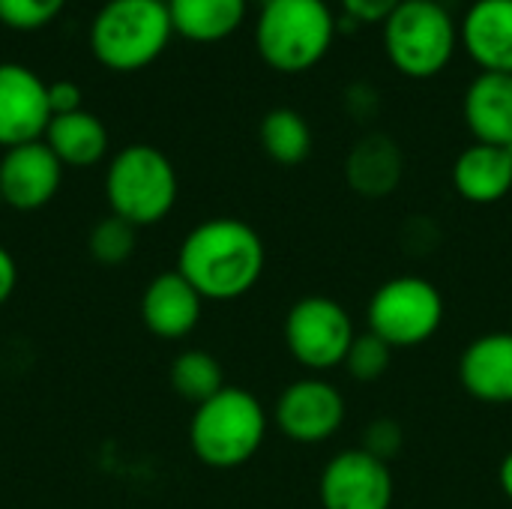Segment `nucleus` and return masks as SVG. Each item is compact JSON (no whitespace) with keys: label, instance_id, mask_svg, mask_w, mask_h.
I'll list each match as a JSON object with an SVG mask.
<instances>
[{"label":"nucleus","instance_id":"nucleus-31","mask_svg":"<svg viewBox=\"0 0 512 509\" xmlns=\"http://www.w3.org/2000/svg\"><path fill=\"white\" fill-rule=\"evenodd\" d=\"M498 483H501V492L512 501V450L501 459V468H498Z\"/></svg>","mask_w":512,"mask_h":509},{"label":"nucleus","instance_id":"nucleus-10","mask_svg":"<svg viewBox=\"0 0 512 509\" xmlns=\"http://www.w3.org/2000/svg\"><path fill=\"white\" fill-rule=\"evenodd\" d=\"M324 509H390L396 498L393 471L363 447L336 453L318 480Z\"/></svg>","mask_w":512,"mask_h":509},{"label":"nucleus","instance_id":"nucleus-27","mask_svg":"<svg viewBox=\"0 0 512 509\" xmlns=\"http://www.w3.org/2000/svg\"><path fill=\"white\" fill-rule=\"evenodd\" d=\"M345 9V18L357 24H384L402 0H339Z\"/></svg>","mask_w":512,"mask_h":509},{"label":"nucleus","instance_id":"nucleus-7","mask_svg":"<svg viewBox=\"0 0 512 509\" xmlns=\"http://www.w3.org/2000/svg\"><path fill=\"white\" fill-rule=\"evenodd\" d=\"M444 294L426 276H393L372 294L366 306L369 333L393 351L426 345L444 324Z\"/></svg>","mask_w":512,"mask_h":509},{"label":"nucleus","instance_id":"nucleus-15","mask_svg":"<svg viewBox=\"0 0 512 509\" xmlns=\"http://www.w3.org/2000/svg\"><path fill=\"white\" fill-rule=\"evenodd\" d=\"M459 42L480 72L512 75V0H474L459 24Z\"/></svg>","mask_w":512,"mask_h":509},{"label":"nucleus","instance_id":"nucleus-9","mask_svg":"<svg viewBox=\"0 0 512 509\" xmlns=\"http://www.w3.org/2000/svg\"><path fill=\"white\" fill-rule=\"evenodd\" d=\"M345 414L348 405L342 390L324 375H306L291 381L279 393L273 408L276 429L291 444H303V447L333 441L345 426Z\"/></svg>","mask_w":512,"mask_h":509},{"label":"nucleus","instance_id":"nucleus-24","mask_svg":"<svg viewBox=\"0 0 512 509\" xmlns=\"http://www.w3.org/2000/svg\"><path fill=\"white\" fill-rule=\"evenodd\" d=\"M393 354L396 351L384 339H378L375 333L366 330V333H357V339H354V345H351V351L345 357V369H348V375L354 381L372 384V381L387 375V369L393 363Z\"/></svg>","mask_w":512,"mask_h":509},{"label":"nucleus","instance_id":"nucleus-4","mask_svg":"<svg viewBox=\"0 0 512 509\" xmlns=\"http://www.w3.org/2000/svg\"><path fill=\"white\" fill-rule=\"evenodd\" d=\"M171 36L165 0H108L90 24V51L111 72H138L168 48Z\"/></svg>","mask_w":512,"mask_h":509},{"label":"nucleus","instance_id":"nucleus-2","mask_svg":"<svg viewBox=\"0 0 512 509\" xmlns=\"http://www.w3.org/2000/svg\"><path fill=\"white\" fill-rule=\"evenodd\" d=\"M267 408L243 387H222L213 399L195 405L189 420V447L195 459L216 471H231L255 459L267 438Z\"/></svg>","mask_w":512,"mask_h":509},{"label":"nucleus","instance_id":"nucleus-21","mask_svg":"<svg viewBox=\"0 0 512 509\" xmlns=\"http://www.w3.org/2000/svg\"><path fill=\"white\" fill-rule=\"evenodd\" d=\"M264 153L276 165H300L312 153V129L294 108H273L264 114L258 129Z\"/></svg>","mask_w":512,"mask_h":509},{"label":"nucleus","instance_id":"nucleus-16","mask_svg":"<svg viewBox=\"0 0 512 509\" xmlns=\"http://www.w3.org/2000/svg\"><path fill=\"white\" fill-rule=\"evenodd\" d=\"M453 189L468 204H498L512 192V150L474 141L465 147L450 171Z\"/></svg>","mask_w":512,"mask_h":509},{"label":"nucleus","instance_id":"nucleus-22","mask_svg":"<svg viewBox=\"0 0 512 509\" xmlns=\"http://www.w3.org/2000/svg\"><path fill=\"white\" fill-rule=\"evenodd\" d=\"M171 387L180 399L201 405L225 387V372L210 351L189 348L171 363Z\"/></svg>","mask_w":512,"mask_h":509},{"label":"nucleus","instance_id":"nucleus-23","mask_svg":"<svg viewBox=\"0 0 512 509\" xmlns=\"http://www.w3.org/2000/svg\"><path fill=\"white\" fill-rule=\"evenodd\" d=\"M135 234H138L135 225H129L126 219H120V216L111 213V216H105L102 222H96L90 228L87 249H90V255L99 264L117 267V264H123L135 252Z\"/></svg>","mask_w":512,"mask_h":509},{"label":"nucleus","instance_id":"nucleus-6","mask_svg":"<svg viewBox=\"0 0 512 509\" xmlns=\"http://www.w3.org/2000/svg\"><path fill=\"white\" fill-rule=\"evenodd\" d=\"M177 171L171 159L150 144L123 147L105 171V201L114 216L135 228L162 222L177 204Z\"/></svg>","mask_w":512,"mask_h":509},{"label":"nucleus","instance_id":"nucleus-30","mask_svg":"<svg viewBox=\"0 0 512 509\" xmlns=\"http://www.w3.org/2000/svg\"><path fill=\"white\" fill-rule=\"evenodd\" d=\"M18 285V267H15V258L9 255V249L0 246V306L12 297Z\"/></svg>","mask_w":512,"mask_h":509},{"label":"nucleus","instance_id":"nucleus-18","mask_svg":"<svg viewBox=\"0 0 512 509\" xmlns=\"http://www.w3.org/2000/svg\"><path fill=\"white\" fill-rule=\"evenodd\" d=\"M402 174H405L402 147L384 132L363 135L345 159V180L360 198L393 195L402 183Z\"/></svg>","mask_w":512,"mask_h":509},{"label":"nucleus","instance_id":"nucleus-3","mask_svg":"<svg viewBox=\"0 0 512 509\" xmlns=\"http://www.w3.org/2000/svg\"><path fill=\"white\" fill-rule=\"evenodd\" d=\"M336 30L327 0H270L255 24V48L270 69L300 75L330 54Z\"/></svg>","mask_w":512,"mask_h":509},{"label":"nucleus","instance_id":"nucleus-26","mask_svg":"<svg viewBox=\"0 0 512 509\" xmlns=\"http://www.w3.org/2000/svg\"><path fill=\"white\" fill-rule=\"evenodd\" d=\"M402 441H405V435H402V426L399 423H393V420H375V423L366 426L360 447L390 465L399 456Z\"/></svg>","mask_w":512,"mask_h":509},{"label":"nucleus","instance_id":"nucleus-5","mask_svg":"<svg viewBox=\"0 0 512 509\" xmlns=\"http://www.w3.org/2000/svg\"><path fill=\"white\" fill-rule=\"evenodd\" d=\"M381 45L396 72L426 81L450 66L459 45V27L441 0H402L381 24Z\"/></svg>","mask_w":512,"mask_h":509},{"label":"nucleus","instance_id":"nucleus-32","mask_svg":"<svg viewBox=\"0 0 512 509\" xmlns=\"http://www.w3.org/2000/svg\"><path fill=\"white\" fill-rule=\"evenodd\" d=\"M258 3H261V6H264V3H270V0H258Z\"/></svg>","mask_w":512,"mask_h":509},{"label":"nucleus","instance_id":"nucleus-1","mask_svg":"<svg viewBox=\"0 0 512 509\" xmlns=\"http://www.w3.org/2000/svg\"><path fill=\"white\" fill-rule=\"evenodd\" d=\"M267 249L261 234L234 216H216L195 225L177 252V273L213 303L246 297L264 273Z\"/></svg>","mask_w":512,"mask_h":509},{"label":"nucleus","instance_id":"nucleus-17","mask_svg":"<svg viewBox=\"0 0 512 509\" xmlns=\"http://www.w3.org/2000/svg\"><path fill=\"white\" fill-rule=\"evenodd\" d=\"M462 114L474 141L512 150V75L480 72L462 96Z\"/></svg>","mask_w":512,"mask_h":509},{"label":"nucleus","instance_id":"nucleus-8","mask_svg":"<svg viewBox=\"0 0 512 509\" xmlns=\"http://www.w3.org/2000/svg\"><path fill=\"white\" fill-rule=\"evenodd\" d=\"M282 336L288 354L309 375H327L345 366V357L357 339V327L351 312L339 300L309 294L288 309Z\"/></svg>","mask_w":512,"mask_h":509},{"label":"nucleus","instance_id":"nucleus-25","mask_svg":"<svg viewBox=\"0 0 512 509\" xmlns=\"http://www.w3.org/2000/svg\"><path fill=\"white\" fill-rule=\"evenodd\" d=\"M66 0H0V21L12 30H39L60 15Z\"/></svg>","mask_w":512,"mask_h":509},{"label":"nucleus","instance_id":"nucleus-29","mask_svg":"<svg viewBox=\"0 0 512 509\" xmlns=\"http://www.w3.org/2000/svg\"><path fill=\"white\" fill-rule=\"evenodd\" d=\"M345 105L357 114V117H372L375 108H378V93L372 84H351L348 96H345Z\"/></svg>","mask_w":512,"mask_h":509},{"label":"nucleus","instance_id":"nucleus-19","mask_svg":"<svg viewBox=\"0 0 512 509\" xmlns=\"http://www.w3.org/2000/svg\"><path fill=\"white\" fill-rule=\"evenodd\" d=\"M51 153L60 159V165L66 168H90L96 165L105 153H108V129L105 123L90 114V111H72V114H60L51 117L45 138H42Z\"/></svg>","mask_w":512,"mask_h":509},{"label":"nucleus","instance_id":"nucleus-14","mask_svg":"<svg viewBox=\"0 0 512 509\" xmlns=\"http://www.w3.org/2000/svg\"><path fill=\"white\" fill-rule=\"evenodd\" d=\"M204 312V297L177 273H159L141 297V321L156 339H186Z\"/></svg>","mask_w":512,"mask_h":509},{"label":"nucleus","instance_id":"nucleus-20","mask_svg":"<svg viewBox=\"0 0 512 509\" xmlns=\"http://www.w3.org/2000/svg\"><path fill=\"white\" fill-rule=\"evenodd\" d=\"M174 33L189 42H222L246 18L249 0H165Z\"/></svg>","mask_w":512,"mask_h":509},{"label":"nucleus","instance_id":"nucleus-28","mask_svg":"<svg viewBox=\"0 0 512 509\" xmlns=\"http://www.w3.org/2000/svg\"><path fill=\"white\" fill-rule=\"evenodd\" d=\"M81 87L75 81H51L48 84V108H51V117H60V114H72V111H81Z\"/></svg>","mask_w":512,"mask_h":509},{"label":"nucleus","instance_id":"nucleus-12","mask_svg":"<svg viewBox=\"0 0 512 509\" xmlns=\"http://www.w3.org/2000/svg\"><path fill=\"white\" fill-rule=\"evenodd\" d=\"M63 180V165L45 141L9 147L0 159V198L12 210L45 207Z\"/></svg>","mask_w":512,"mask_h":509},{"label":"nucleus","instance_id":"nucleus-13","mask_svg":"<svg viewBox=\"0 0 512 509\" xmlns=\"http://www.w3.org/2000/svg\"><path fill=\"white\" fill-rule=\"evenodd\" d=\"M459 384L486 405H512V333L477 336L459 357Z\"/></svg>","mask_w":512,"mask_h":509},{"label":"nucleus","instance_id":"nucleus-11","mask_svg":"<svg viewBox=\"0 0 512 509\" xmlns=\"http://www.w3.org/2000/svg\"><path fill=\"white\" fill-rule=\"evenodd\" d=\"M48 123V84L21 63H0V147L42 141Z\"/></svg>","mask_w":512,"mask_h":509},{"label":"nucleus","instance_id":"nucleus-33","mask_svg":"<svg viewBox=\"0 0 512 509\" xmlns=\"http://www.w3.org/2000/svg\"><path fill=\"white\" fill-rule=\"evenodd\" d=\"M0 204H3V198H0Z\"/></svg>","mask_w":512,"mask_h":509}]
</instances>
